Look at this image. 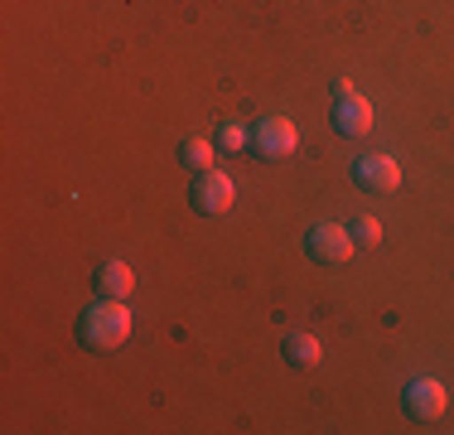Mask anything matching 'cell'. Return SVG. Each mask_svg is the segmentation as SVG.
I'll list each match as a JSON object with an SVG mask.
<instances>
[{
	"mask_svg": "<svg viewBox=\"0 0 454 435\" xmlns=\"http://www.w3.org/2000/svg\"><path fill=\"white\" fill-rule=\"evenodd\" d=\"M126 339H131V310H126L121 300L97 296V304L82 310V320H78V344L88 348V353H112V348H121Z\"/></svg>",
	"mask_w": 454,
	"mask_h": 435,
	"instance_id": "cell-1",
	"label": "cell"
},
{
	"mask_svg": "<svg viewBox=\"0 0 454 435\" xmlns=\"http://www.w3.org/2000/svg\"><path fill=\"white\" fill-rule=\"evenodd\" d=\"M333 130L339 136H367L372 130V107H367V97L353 92L348 78L333 83Z\"/></svg>",
	"mask_w": 454,
	"mask_h": 435,
	"instance_id": "cell-2",
	"label": "cell"
},
{
	"mask_svg": "<svg viewBox=\"0 0 454 435\" xmlns=\"http://www.w3.org/2000/svg\"><path fill=\"white\" fill-rule=\"evenodd\" d=\"M305 252H309V261H319V266H343V261L353 257V233L339 223H315L305 233Z\"/></svg>",
	"mask_w": 454,
	"mask_h": 435,
	"instance_id": "cell-3",
	"label": "cell"
},
{
	"mask_svg": "<svg viewBox=\"0 0 454 435\" xmlns=\"http://www.w3.org/2000/svg\"><path fill=\"white\" fill-rule=\"evenodd\" d=\"M189 203H193V213H203V218H223L232 209V179H227L223 170H203L189 189Z\"/></svg>",
	"mask_w": 454,
	"mask_h": 435,
	"instance_id": "cell-4",
	"label": "cell"
},
{
	"mask_svg": "<svg viewBox=\"0 0 454 435\" xmlns=\"http://www.w3.org/2000/svg\"><path fill=\"white\" fill-rule=\"evenodd\" d=\"M300 146V130L286 122V116H271V122H262L252 130V150L262 160H271V165H280V160H290Z\"/></svg>",
	"mask_w": 454,
	"mask_h": 435,
	"instance_id": "cell-5",
	"label": "cell"
},
{
	"mask_svg": "<svg viewBox=\"0 0 454 435\" xmlns=\"http://www.w3.org/2000/svg\"><path fill=\"white\" fill-rule=\"evenodd\" d=\"M445 407H450V392L435 383V377H411L406 383V411L416 421H435V416H445Z\"/></svg>",
	"mask_w": 454,
	"mask_h": 435,
	"instance_id": "cell-6",
	"label": "cell"
},
{
	"mask_svg": "<svg viewBox=\"0 0 454 435\" xmlns=\"http://www.w3.org/2000/svg\"><path fill=\"white\" fill-rule=\"evenodd\" d=\"M353 179H358L367 194H392L396 184H402V170H396L392 155H358V165H353Z\"/></svg>",
	"mask_w": 454,
	"mask_h": 435,
	"instance_id": "cell-7",
	"label": "cell"
},
{
	"mask_svg": "<svg viewBox=\"0 0 454 435\" xmlns=\"http://www.w3.org/2000/svg\"><path fill=\"white\" fill-rule=\"evenodd\" d=\"M92 286H97V296H106V300H126L136 286V276H131L126 261H102V266L92 271Z\"/></svg>",
	"mask_w": 454,
	"mask_h": 435,
	"instance_id": "cell-8",
	"label": "cell"
},
{
	"mask_svg": "<svg viewBox=\"0 0 454 435\" xmlns=\"http://www.w3.org/2000/svg\"><path fill=\"white\" fill-rule=\"evenodd\" d=\"M324 358V348L315 334H286V363L290 368H315Z\"/></svg>",
	"mask_w": 454,
	"mask_h": 435,
	"instance_id": "cell-9",
	"label": "cell"
},
{
	"mask_svg": "<svg viewBox=\"0 0 454 435\" xmlns=\"http://www.w3.org/2000/svg\"><path fill=\"white\" fill-rule=\"evenodd\" d=\"M179 165H184V170H193V174L213 170V146H208L203 136H189V140H179Z\"/></svg>",
	"mask_w": 454,
	"mask_h": 435,
	"instance_id": "cell-10",
	"label": "cell"
},
{
	"mask_svg": "<svg viewBox=\"0 0 454 435\" xmlns=\"http://www.w3.org/2000/svg\"><path fill=\"white\" fill-rule=\"evenodd\" d=\"M353 247H377L382 242V223H377V218H353Z\"/></svg>",
	"mask_w": 454,
	"mask_h": 435,
	"instance_id": "cell-11",
	"label": "cell"
},
{
	"mask_svg": "<svg viewBox=\"0 0 454 435\" xmlns=\"http://www.w3.org/2000/svg\"><path fill=\"white\" fill-rule=\"evenodd\" d=\"M218 146H223V150H242V146H252V130H242V126H223V130H218Z\"/></svg>",
	"mask_w": 454,
	"mask_h": 435,
	"instance_id": "cell-12",
	"label": "cell"
}]
</instances>
